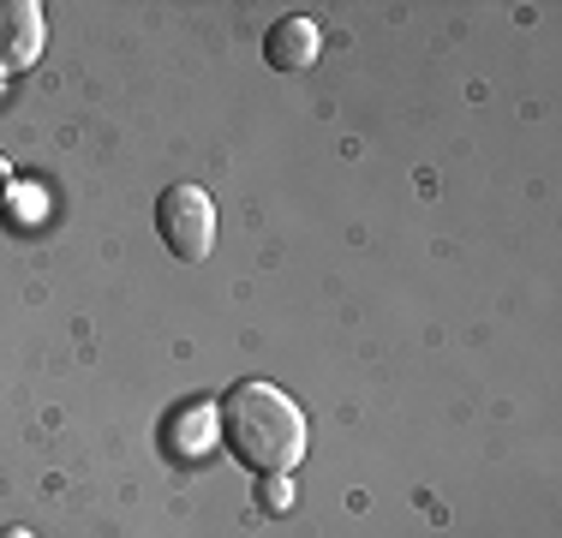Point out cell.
Instances as JSON below:
<instances>
[{"mask_svg": "<svg viewBox=\"0 0 562 538\" xmlns=\"http://www.w3.org/2000/svg\"><path fill=\"white\" fill-rule=\"evenodd\" d=\"M216 425H222V442L234 449L239 467L251 473H293L305 455V413L288 389L263 383H234L216 407Z\"/></svg>", "mask_w": 562, "mask_h": 538, "instance_id": "obj_1", "label": "cell"}, {"mask_svg": "<svg viewBox=\"0 0 562 538\" xmlns=\"http://www.w3.org/2000/svg\"><path fill=\"white\" fill-rule=\"evenodd\" d=\"M156 234L186 264L210 258V246H216V204H210L204 186H168L156 198Z\"/></svg>", "mask_w": 562, "mask_h": 538, "instance_id": "obj_2", "label": "cell"}, {"mask_svg": "<svg viewBox=\"0 0 562 538\" xmlns=\"http://www.w3.org/2000/svg\"><path fill=\"white\" fill-rule=\"evenodd\" d=\"M48 24L36 0H0V72H24L43 60Z\"/></svg>", "mask_w": 562, "mask_h": 538, "instance_id": "obj_3", "label": "cell"}, {"mask_svg": "<svg viewBox=\"0 0 562 538\" xmlns=\"http://www.w3.org/2000/svg\"><path fill=\"white\" fill-rule=\"evenodd\" d=\"M263 60H270L276 72H300V66H312L317 60V24L312 19L270 24V36H263Z\"/></svg>", "mask_w": 562, "mask_h": 538, "instance_id": "obj_4", "label": "cell"}, {"mask_svg": "<svg viewBox=\"0 0 562 538\" xmlns=\"http://www.w3.org/2000/svg\"><path fill=\"white\" fill-rule=\"evenodd\" d=\"M216 442V413L210 407H173V419H168V455L173 461H198V455Z\"/></svg>", "mask_w": 562, "mask_h": 538, "instance_id": "obj_5", "label": "cell"}, {"mask_svg": "<svg viewBox=\"0 0 562 538\" xmlns=\"http://www.w3.org/2000/svg\"><path fill=\"white\" fill-rule=\"evenodd\" d=\"M258 508H263V515H288V508H293V479L288 473H263Z\"/></svg>", "mask_w": 562, "mask_h": 538, "instance_id": "obj_6", "label": "cell"}, {"mask_svg": "<svg viewBox=\"0 0 562 538\" xmlns=\"http://www.w3.org/2000/svg\"><path fill=\"white\" fill-rule=\"evenodd\" d=\"M0 204H7V161H0Z\"/></svg>", "mask_w": 562, "mask_h": 538, "instance_id": "obj_7", "label": "cell"}, {"mask_svg": "<svg viewBox=\"0 0 562 538\" xmlns=\"http://www.w3.org/2000/svg\"><path fill=\"white\" fill-rule=\"evenodd\" d=\"M0 538H31V533H24V527H7V533H0Z\"/></svg>", "mask_w": 562, "mask_h": 538, "instance_id": "obj_8", "label": "cell"}]
</instances>
